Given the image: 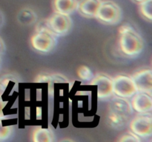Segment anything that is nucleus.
I'll list each match as a JSON object with an SVG mask.
<instances>
[{
	"label": "nucleus",
	"mask_w": 152,
	"mask_h": 142,
	"mask_svg": "<svg viewBox=\"0 0 152 142\" xmlns=\"http://www.w3.org/2000/svg\"><path fill=\"white\" fill-rule=\"evenodd\" d=\"M120 47L122 52L129 56L139 55L144 48L142 37L131 27L124 26L120 29Z\"/></svg>",
	"instance_id": "1"
},
{
	"label": "nucleus",
	"mask_w": 152,
	"mask_h": 142,
	"mask_svg": "<svg viewBox=\"0 0 152 142\" xmlns=\"http://www.w3.org/2000/svg\"><path fill=\"white\" fill-rule=\"evenodd\" d=\"M19 23L23 25H31L37 21V16L35 12L30 8H23L19 12L17 16Z\"/></svg>",
	"instance_id": "14"
},
{
	"label": "nucleus",
	"mask_w": 152,
	"mask_h": 142,
	"mask_svg": "<svg viewBox=\"0 0 152 142\" xmlns=\"http://www.w3.org/2000/svg\"><path fill=\"white\" fill-rule=\"evenodd\" d=\"M137 92L152 93V71L150 69L142 70L136 72L132 77Z\"/></svg>",
	"instance_id": "7"
},
{
	"label": "nucleus",
	"mask_w": 152,
	"mask_h": 142,
	"mask_svg": "<svg viewBox=\"0 0 152 142\" xmlns=\"http://www.w3.org/2000/svg\"><path fill=\"white\" fill-rule=\"evenodd\" d=\"M113 93L120 97L132 98L137 90L132 77L127 75H117L113 78Z\"/></svg>",
	"instance_id": "4"
},
{
	"label": "nucleus",
	"mask_w": 152,
	"mask_h": 142,
	"mask_svg": "<svg viewBox=\"0 0 152 142\" xmlns=\"http://www.w3.org/2000/svg\"><path fill=\"white\" fill-rule=\"evenodd\" d=\"M119 141L123 142H140L141 141V139L139 136H137V135H135L134 133H133L132 132V133H126V134L122 135L121 138Z\"/></svg>",
	"instance_id": "18"
},
{
	"label": "nucleus",
	"mask_w": 152,
	"mask_h": 142,
	"mask_svg": "<svg viewBox=\"0 0 152 142\" xmlns=\"http://www.w3.org/2000/svg\"><path fill=\"white\" fill-rule=\"evenodd\" d=\"M92 84L96 86V95L98 99H104L112 96L113 79L105 75H99L95 77L92 81Z\"/></svg>",
	"instance_id": "9"
},
{
	"label": "nucleus",
	"mask_w": 152,
	"mask_h": 142,
	"mask_svg": "<svg viewBox=\"0 0 152 142\" xmlns=\"http://www.w3.org/2000/svg\"><path fill=\"white\" fill-rule=\"evenodd\" d=\"M129 118V116L120 115V114H118L111 110L108 113V117H107V120H108V124L112 128L121 129L127 125Z\"/></svg>",
	"instance_id": "13"
},
{
	"label": "nucleus",
	"mask_w": 152,
	"mask_h": 142,
	"mask_svg": "<svg viewBox=\"0 0 152 142\" xmlns=\"http://www.w3.org/2000/svg\"><path fill=\"white\" fill-rule=\"evenodd\" d=\"M132 106L138 113H150L152 110L151 95L137 92L132 96Z\"/></svg>",
	"instance_id": "8"
},
{
	"label": "nucleus",
	"mask_w": 152,
	"mask_h": 142,
	"mask_svg": "<svg viewBox=\"0 0 152 142\" xmlns=\"http://www.w3.org/2000/svg\"><path fill=\"white\" fill-rule=\"evenodd\" d=\"M131 130L140 138L150 137L152 135L151 113H140L130 123Z\"/></svg>",
	"instance_id": "6"
},
{
	"label": "nucleus",
	"mask_w": 152,
	"mask_h": 142,
	"mask_svg": "<svg viewBox=\"0 0 152 142\" xmlns=\"http://www.w3.org/2000/svg\"><path fill=\"white\" fill-rule=\"evenodd\" d=\"M77 74L80 78L83 81H89L94 77V74L92 73L91 70L86 65H82L80 67L77 71Z\"/></svg>",
	"instance_id": "17"
},
{
	"label": "nucleus",
	"mask_w": 152,
	"mask_h": 142,
	"mask_svg": "<svg viewBox=\"0 0 152 142\" xmlns=\"http://www.w3.org/2000/svg\"><path fill=\"white\" fill-rule=\"evenodd\" d=\"M140 11L142 16L148 20H152V0L140 3Z\"/></svg>",
	"instance_id": "16"
},
{
	"label": "nucleus",
	"mask_w": 152,
	"mask_h": 142,
	"mask_svg": "<svg viewBox=\"0 0 152 142\" xmlns=\"http://www.w3.org/2000/svg\"><path fill=\"white\" fill-rule=\"evenodd\" d=\"M123 11L120 6L111 0L102 1L96 15L101 23L105 25H116L122 19Z\"/></svg>",
	"instance_id": "2"
},
{
	"label": "nucleus",
	"mask_w": 152,
	"mask_h": 142,
	"mask_svg": "<svg viewBox=\"0 0 152 142\" xmlns=\"http://www.w3.org/2000/svg\"><path fill=\"white\" fill-rule=\"evenodd\" d=\"M72 24L69 16L55 13L48 20L47 28L55 36H65L71 30Z\"/></svg>",
	"instance_id": "5"
},
{
	"label": "nucleus",
	"mask_w": 152,
	"mask_h": 142,
	"mask_svg": "<svg viewBox=\"0 0 152 142\" xmlns=\"http://www.w3.org/2000/svg\"><path fill=\"white\" fill-rule=\"evenodd\" d=\"M32 47L40 53H48L51 51L56 44V36L48 28L37 31L31 37Z\"/></svg>",
	"instance_id": "3"
},
{
	"label": "nucleus",
	"mask_w": 152,
	"mask_h": 142,
	"mask_svg": "<svg viewBox=\"0 0 152 142\" xmlns=\"http://www.w3.org/2000/svg\"><path fill=\"white\" fill-rule=\"evenodd\" d=\"M78 1L77 0H53V7L55 13L61 14L69 15L72 14L77 10Z\"/></svg>",
	"instance_id": "12"
},
{
	"label": "nucleus",
	"mask_w": 152,
	"mask_h": 142,
	"mask_svg": "<svg viewBox=\"0 0 152 142\" xmlns=\"http://www.w3.org/2000/svg\"><path fill=\"white\" fill-rule=\"evenodd\" d=\"M102 0H80L78 1L77 10L86 18H95Z\"/></svg>",
	"instance_id": "11"
},
{
	"label": "nucleus",
	"mask_w": 152,
	"mask_h": 142,
	"mask_svg": "<svg viewBox=\"0 0 152 142\" xmlns=\"http://www.w3.org/2000/svg\"><path fill=\"white\" fill-rule=\"evenodd\" d=\"M134 1H135V2H137V3H142V2H143V1H147V0H133Z\"/></svg>",
	"instance_id": "22"
},
{
	"label": "nucleus",
	"mask_w": 152,
	"mask_h": 142,
	"mask_svg": "<svg viewBox=\"0 0 152 142\" xmlns=\"http://www.w3.org/2000/svg\"><path fill=\"white\" fill-rule=\"evenodd\" d=\"M53 134L50 130L38 128L33 134V140L35 142H50L53 141Z\"/></svg>",
	"instance_id": "15"
},
{
	"label": "nucleus",
	"mask_w": 152,
	"mask_h": 142,
	"mask_svg": "<svg viewBox=\"0 0 152 142\" xmlns=\"http://www.w3.org/2000/svg\"><path fill=\"white\" fill-rule=\"evenodd\" d=\"M111 111L120 115L130 116L133 113V108L127 99L115 96L111 99L110 104Z\"/></svg>",
	"instance_id": "10"
},
{
	"label": "nucleus",
	"mask_w": 152,
	"mask_h": 142,
	"mask_svg": "<svg viewBox=\"0 0 152 142\" xmlns=\"http://www.w3.org/2000/svg\"><path fill=\"white\" fill-rule=\"evenodd\" d=\"M12 129L10 126L0 127V140H5L10 137Z\"/></svg>",
	"instance_id": "19"
},
{
	"label": "nucleus",
	"mask_w": 152,
	"mask_h": 142,
	"mask_svg": "<svg viewBox=\"0 0 152 142\" xmlns=\"http://www.w3.org/2000/svg\"><path fill=\"white\" fill-rule=\"evenodd\" d=\"M4 16H3L2 13H1V12L0 11V29H1V28H2L3 25H4Z\"/></svg>",
	"instance_id": "21"
},
{
	"label": "nucleus",
	"mask_w": 152,
	"mask_h": 142,
	"mask_svg": "<svg viewBox=\"0 0 152 142\" xmlns=\"http://www.w3.org/2000/svg\"><path fill=\"white\" fill-rule=\"evenodd\" d=\"M5 50L6 47L4 41L2 40V38H0V55L4 54V52H5Z\"/></svg>",
	"instance_id": "20"
}]
</instances>
